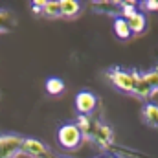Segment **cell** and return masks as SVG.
<instances>
[{"label": "cell", "mask_w": 158, "mask_h": 158, "mask_svg": "<svg viewBox=\"0 0 158 158\" xmlns=\"http://www.w3.org/2000/svg\"><path fill=\"white\" fill-rule=\"evenodd\" d=\"M143 9H147V11H156L158 9V0H145V2H143Z\"/></svg>", "instance_id": "ac0fdd59"}, {"label": "cell", "mask_w": 158, "mask_h": 158, "mask_svg": "<svg viewBox=\"0 0 158 158\" xmlns=\"http://www.w3.org/2000/svg\"><path fill=\"white\" fill-rule=\"evenodd\" d=\"M31 6H33V13L40 15V11H42V6H44V0H35V2H31Z\"/></svg>", "instance_id": "d6986e66"}, {"label": "cell", "mask_w": 158, "mask_h": 158, "mask_svg": "<svg viewBox=\"0 0 158 158\" xmlns=\"http://www.w3.org/2000/svg\"><path fill=\"white\" fill-rule=\"evenodd\" d=\"M101 158H119V156H101Z\"/></svg>", "instance_id": "ffe728a7"}, {"label": "cell", "mask_w": 158, "mask_h": 158, "mask_svg": "<svg viewBox=\"0 0 158 158\" xmlns=\"http://www.w3.org/2000/svg\"><path fill=\"white\" fill-rule=\"evenodd\" d=\"M142 76L147 81V85L151 86L153 94H156L158 92V70H149V72H145V74H142Z\"/></svg>", "instance_id": "2e32d148"}, {"label": "cell", "mask_w": 158, "mask_h": 158, "mask_svg": "<svg viewBox=\"0 0 158 158\" xmlns=\"http://www.w3.org/2000/svg\"><path fill=\"white\" fill-rule=\"evenodd\" d=\"M140 76V70L136 68H121V66H112L109 70H105V77L109 79L118 90L125 92V94H132L134 92V85L136 79Z\"/></svg>", "instance_id": "6da1fadb"}, {"label": "cell", "mask_w": 158, "mask_h": 158, "mask_svg": "<svg viewBox=\"0 0 158 158\" xmlns=\"http://www.w3.org/2000/svg\"><path fill=\"white\" fill-rule=\"evenodd\" d=\"M99 99L94 92L90 90H81L76 96V109H77L79 116H92V112L98 109Z\"/></svg>", "instance_id": "5b68a950"}, {"label": "cell", "mask_w": 158, "mask_h": 158, "mask_svg": "<svg viewBox=\"0 0 158 158\" xmlns=\"http://www.w3.org/2000/svg\"><path fill=\"white\" fill-rule=\"evenodd\" d=\"M59 6L63 19H76L81 13V4L77 0H59Z\"/></svg>", "instance_id": "8fae6325"}, {"label": "cell", "mask_w": 158, "mask_h": 158, "mask_svg": "<svg viewBox=\"0 0 158 158\" xmlns=\"http://www.w3.org/2000/svg\"><path fill=\"white\" fill-rule=\"evenodd\" d=\"M57 140H59V143H61L64 149H68V151L79 149V147L83 145V142H85V138H83V134H81V131L77 129L76 123L61 125L59 131H57Z\"/></svg>", "instance_id": "7a4b0ae2"}, {"label": "cell", "mask_w": 158, "mask_h": 158, "mask_svg": "<svg viewBox=\"0 0 158 158\" xmlns=\"http://www.w3.org/2000/svg\"><path fill=\"white\" fill-rule=\"evenodd\" d=\"M40 15L46 17V19H61V6H59V2H55V0H44Z\"/></svg>", "instance_id": "7c38bea8"}, {"label": "cell", "mask_w": 158, "mask_h": 158, "mask_svg": "<svg viewBox=\"0 0 158 158\" xmlns=\"http://www.w3.org/2000/svg\"><path fill=\"white\" fill-rule=\"evenodd\" d=\"M142 119L145 125L158 129V105L156 103H145L142 109Z\"/></svg>", "instance_id": "30bf717a"}, {"label": "cell", "mask_w": 158, "mask_h": 158, "mask_svg": "<svg viewBox=\"0 0 158 158\" xmlns=\"http://www.w3.org/2000/svg\"><path fill=\"white\" fill-rule=\"evenodd\" d=\"M22 155L30 158H55V155L35 138H24V143H22Z\"/></svg>", "instance_id": "8992f818"}, {"label": "cell", "mask_w": 158, "mask_h": 158, "mask_svg": "<svg viewBox=\"0 0 158 158\" xmlns=\"http://www.w3.org/2000/svg\"><path fill=\"white\" fill-rule=\"evenodd\" d=\"M76 125H77V129L81 131L83 138H85V140H90L92 132H94L96 127H98V121H96L94 118H90V116H77Z\"/></svg>", "instance_id": "9c48e42d"}, {"label": "cell", "mask_w": 158, "mask_h": 158, "mask_svg": "<svg viewBox=\"0 0 158 158\" xmlns=\"http://www.w3.org/2000/svg\"><path fill=\"white\" fill-rule=\"evenodd\" d=\"M88 142H92L96 147H99V149H103V151H109V149H112V145H114V131H112L109 125L98 123V127H96V131L92 132V136H90Z\"/></svg>", "instance_id": "277c9868"}, {"label": "cell", "mask_w": 158, "mask_h": 158, "mask_svg": "<svg viewBox=\"0 0 158 158\" xmlns=\"http://www.w3.org/2000/svg\"><path fill=\"white\" fill-rule=\"evenodd\" d=\"M15 26H17L15 17H13L9 11L0 9V33H7V31H11Z\"/></svg>", "instance_id": "9a60e30c"}, {"label": "cell", "mask_w": 158, "mask_h": 158, "mask_svg": "<svg viewBox=\"0 0 158 158\" xmlns=\"http://www.w3.org/2000/svg\"><path fill=\"white\" fill-rule=\"evenodd\" d=\"M114 31H116V37L121 40H127L131 39V28H129V22L123 19V17H118L114 19Z\"/></svg>", "instance_id": "4fadbf2b"}, {"label": "cell", "mask_w": 158, "mask_h": 158, "mask_svg": "<svg viewBox=\"0 0 158 158\" xmlns=\"http://www.w3.org/2000/svg\"><path fill=\"white\" fill-rule=\"evenodd\" d=\"M55 158H64V156H55Z\"/></svg>", "instance_id": "44dd1931"}, {"label": "cell", "mask_w": 158, "mask_h": 158, "mask_svg": "<svg viewBox=\"0 0 158 158\" xmlns=\"http://www.w3.org/2000/svg\"><path fill=\"white\" fill-rule=\"evenodd\" d=\"M44 88H46V92L50 94V96H59V94H63L64 92V81L59 77H48L46 79V85H44Z\"/></svg>", "instance_id": "5bb4252c"}, {"label": "cell", "mask_w": 158, "mask_h": 158, "mask_svg": "<svg viewBox=\"0 0 158 158\" xmlns=\"http://www.w3.org/2000/svg\"><path fill=\"white\" fill-rule=\"evenodd\" d=\"M90 7L92 11L107 17H114V19L121 17V2H116V0H94L90 2Z\"/></svg>", "instance_id": "52a82bcc"}, {"label": "cell", "mask_w": 158, "mask_h": 158, "mask_svg": "<svg viewBox=\"0 0 158 158\" xmlns=\"http://www.w3.org/2000/svg\"><path fill=\"white\" fill-rule=\"evenodd\" d=\"M136 6H138L136 2H121V17H123V19L132 17V15L138 11V7H136Z\"/></svg>", "instance_id": "e0dca14e"}, {"label": "cell", "mask_w": 158, "mask_h": 158, "mask_svg": "<svg viewBox=\"0 0 158 158\" xmlns=\"http://www.w3.org/2000/svg\"><path fill=\"white\" fill-rule=\"evenodd\" d=\"M24 138L19 134H0V158H19Z\"/></svg>", "instance_id": "3957f363"}, {"label": "cell", "mask_w": 158, "mask_h": 158, "mask_svg": "<svg viewBox=\"0 0 158 158\" xmlns=\"http://www.w3.org/2000/svg\"><path fill=\"white\" fill-rule=\"evenodd\" d=\"M125 20L129 22V28H131V33L132 35H140V33H143L147 30V17L142 11H136L132 17H129Z\"/></svg>", "instance_id": "ba28073f"}]
</instances>
